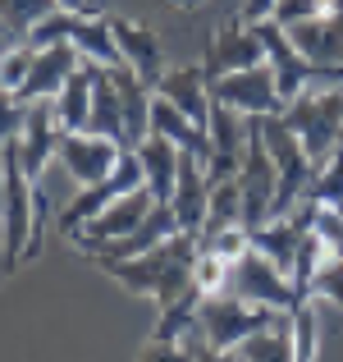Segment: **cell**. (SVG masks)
I'll return each mask as SVG.
<instances>
[{
  "mask_svg": "<svg viewBox=\"0 0 343 362\" xmlns=\"http://www.w3.org/2000/svg\"><path fill=\"white\" fill-rule=\"evenodd\" d=\"M316 344H320V317L316 303H298L293 308V362H316Z\"/></svg>",
  "mask_w": 343,
  "mask_h": 362,
  "instance_id": "obj_30",
  "label": "cell"
},
{
  "mask_svg": "<svg viewBox=\"0 0 343 362\" xmlns=\"http://www.w3.org/2000/svg\"><path fill=\"white\" fill-rule=\"evenodd\" d=\"M229 275H234V262L211 247H197V262H193V284L202 293H224L229 289Z\"/></svg>",
  "mask_w": 343,
  "mask_h": 362,
  "instance_id": "obj_31",
  "label": "cell"
},
{
  "mask_svg": "<svg viewBox=\"0 0 343 362\" xmlns=\"http://www.w3.org/2000/svg\"><path fill=\"white\" fill-rule=\"evenodd\" d=\"M256 64H265V42H261V28L247 23L243 14L229 18L220 33L211 37V46H206V78H224V74H238V69H256Z\"/></svg>",
  "mask_w": 343,
  "mask_h": 362,
  "instance_id": "obj_9",
  "label": "cell"
},
{
  "mask_svg": "<svg viewBox=\"0 0 343 362\" xmlns=\"http://www.w3.org/2000/svg\"><path fill=\"white\" fill-rule=\"evenodd\" d=\"M238 188H243V225L256 230L275 216V193H279V170H275L270 151H265L261 138V115H252L247 124V151H243V165H238Z\"/></svg>",
  "mask_w": 343,
  "mask_h": 362,
  "instance_id": "obj_6",
  "label": "cell"
},
{
  "mask_svg": "<svg viewBox=\"0 0 343 362\" xmlns=\"http://www.w3.org/2000/svg\"><path fill=\"white\" fill-rule=\"evenodd\" d=\"M55 9H60V0H0V28H9L14 37L28 42V33L42 18H51Z\"/></svg>",
  "mask_w": 343,
  "mask_h": 362,
  "instance_id": "obj_28",
  "label": "cell"
},
{
  "mask_svg": "<svg viewBox=\"0 0 343 362\" xmlns=\"http://www.w3.org/2000/svg\"><path fill=\"white\" fill-rule=\"evenodd\" d=\"M261 138H265V151H270L275 170H279V193H275V216H289L302 197L311 193V179H316V160L307 156V147L298 142V133L284 124V115H261Z\"/></svg>",
  "mask_w": 343,
  "mask_h": 362,
  "instance_id": "obj_3",
  "label": "cell"
},
{
  "mask_svg": "<svg viewBox=\"0 0 343 362\" xmlns=\"http://www.w3.org/2000/svg\"><path fill=\"white\" fill-rule=\"evenodd\" d=\"M275 5H279V0H243V18H247V23L275 18Z\"/></svg>",
  "mask_w": 343,
  "mask_h": 362,
  "instance_id": "obj_38",
  "label": "cell"
},
{
  "mask_svg": "<svg viewBox=\"0 0 343 362\" xmlns=\"http://www.w3.org/2000/svg\"><path fill=\"white\" fill-rule=\"evenodd\" d=\"M114 88H119V101H124V124H128V147H138L142 138H151V97L156 92L128 69V64H114Z\"/></svg>",
  "mask_w": 343,
  "mask_h": 362,
  "instance_id": "obj_24",
  "label": "cell"
},
{
  "mask_svg": "<svg viewBox=\"0 0 343 362\" xmlns=\"http://www.w3.org/2000/svg\"><path fill=\"white\" fill-rule=\"evenodd\" d=\"M234 358L238 362H293V312L284 321H275V326L247 335L234 349Z\"/></svg>",
  "mask_w": 343,
  "mask_h": 362,
  "instance_id": "obj_26",
  "label": "cell"
},
{
  "mask_svg": "<svg viewBox=\"0 0 343 362\" xmlns=\"http://www.w3.org/2000/svg\"><path fill=\"white\" fill-rule=\"evenodd\" d=\"M229 293H238V298H247V303H261V308H275V312H293L298 303H307L298 293V284H293L270 257L256 252V247H247V252L234 262Z\"/></svg>",
  "mask_w": 343,
  "mask_h": 362,
  "instance_id": "obj_7",
  "label": "cell"
},
{
  "mask_svg": "<svg viewBox=\"0 0 343 362\" xmlns=\"http://www.w3.org/2000/svg\"><path fill=\"white\" fill-rule=\"evenodd\" d=\"M97 60H83L78 69L69 74V83L60 88V97H55V124H60V133H83L92 119V88H97Z\"/></svg>",
  "mask_w": 343,
  "mask_h": 362,
  "instance_id": "obj_21",
  "label": "cell"
},
{
  "mask_svg": "<svg viewBox=\"0 0 343 362\" xmlns=\"http://www.w3.org/2000/svg\"><path fill=\"white\" fill-rule=\"evenodd\" d=\"M311 230L316 239L330 247V257L343 252V206H320L316 202V216H311Z\"/></svg>",
  "mask_w": 343,
  "mask_h": 362,
  "instance_id": "obj_34",
  "label": "cell"
},
{
  "mask_svg": "<svg viewBox=\"0 0 343 362\" xmlns=\"http://www.w3.org/2000/svg\"><path fill=\"white\" fill-rule=\"evenodd\" d=\"M202 298H206V293L197 289V284H188V289L179 293L174 303H165V308H160V321H156V330H151V339H169V344H183V339L197 330V317H202Z\"/></svg>",
  "mask_w": 343,
  "mask_h": 362,
  "instance_id": "obj_25",
  "label": "cell"
},
{
  "mask_svg": "<svg viewBox=\"0 0 343 362\" xmlns=\"http://www.w3.org/2000/svg\"><path fill=\"white\" fill-rule=\"evenodd\" d=\"M138 362H197L188 344H169V339H151L147 349L138 354Z\"/></svg>",
  "mask_w": 343,
  "mask_h": 362,
  "instance_id": "obj_36",
  "label": "cell"
},
{
  "mask_svg": "<svg viewBox=\"0 0 343 362\" xmlns=\"http://www.w3.org/2000/svg\"><path fill=\"white\" fill-rule=\"evenodd\" d=\"M106 0H60V9H73V14H101Z\"/></svg>",
  "mask_w": 343,
  "mask_h": 362,
  "instance_id": "obj_39",
  "label": "cell"
},
{
  "mask_svg": "<svg viewBox=\"0 0 343 362\" xmlns=\"http://www.w3.org/2000/svg\"><path fill=\"white\" fill-rule=\"evenodd\" d=\"M88 133H101V138L128 147V124H124V101H119V88H114V74L101 64L97 69V88H92V119H88Z\"/></svg>",
  "mask_w": 343,
  "mask_h": 362,
  "instance_id": "obj_23",
  "label": "cell"
},
{
  "mask_svg": "<svg viewBox=\"0 0 343 362\" xmlns=\"http://www.w3.org/2000/svg\"><path fill=\"white\" fill-rule=\"evenodd\" d=\"M229 225H243V188H238V179L211 184V206H206V225L197 239H211V234L229 230Z\"/></svg>",
  "mask_w": 343,
  "mask_h": 362,
  "instance_id": "obj_27",
  "label": "cell"
},
{
  "mask_svg": "<svg viewBox=\"0 0 343 362\" xmlns=\"http://www.w3.org/2000/svg\"><path fill=\"white\" fill-rule=\"evenodd\" d=\"M169 206H174V216H179V230L202 234L206 206H211V175H206V160H197L193 151H179V179H174Z\"/></svg>",
  "mask_w": 343,
  "mask_h": 362,
  "instance_id": "obj_15",
  "label": "cell"
},
{
  "mask_svg": "<svg viewBox=\"0 0 343 362\" xmlns=\"http://www.w3.org/2000/svg\"><path fill=\"white\" fill-rule=\"evenodd\" d=\"M156 92L165 101H174V106L183 110L193 124H202V129H206V119H211V78H206L202 64H179V69H165V78H160Z\"/></svg>",
  "mask_w": 343,
  "mask_h": 362,
  "instance_id": "obj_18",
  "label": "cell"
},
{
  "mask_svg": "<svg viewBox=\"0 0 343 362\" xmlns=\"http://www.w3.org/2000/svg\"><path fill=\"white\" fill-rule=\"evenodd\" d=\"M18 165L32 184H42V175L51 170L55 151H60V124H55V101H28L23 133H18Z\"/></svg>",
  "mask_w": 343,
  "mask_h": 362,
  "instance_id": "obj_11",
  "label": "cell"
},
{
  "mask_svg": "<svg viewBox=\"0 0 343 362\" xmlns=\"http://www.w3.org/2000/svg\"><path fill=\"white\" fill-rule=\"evenodd\" d=\"M32 60H37V46L32 42H18L9 46V55L0 60V92H18L32 74Z\"/></svg>",
  "mask_w": 343,
  "mask_h": 362,
  "instance_id": "obj_32",
  "label": "cell"
},
{
  "mask_svg": "<svg viewBox=\"0 0 343 362\" xmlns=\"http://www.w3.org/2000/svg\"><path fill=\"white\" fill-rule=\"evenodd\" d=\"M197 234L179 230L169 234L165 243H156L142 257H119V262H97L110 280H119L128 293H142V298H156L160 308L174 303L179 293L193 284V262H197Z\"/></svg>",
  "mask_w": 343,
  "mask_h": 362,
  "instance_id": "obj_1",
  "label": "cell"
},
{
  "mask_svg": "<svg viewBox=\"0 0 343 362\" xmlns=\"http://www.w3.org/2000/svg\"><path fill=\"white\" fill-rule=\"evenodd\" d=\"M311 298H330L335 308H343V252L320 262L316 280H311Z\"/></svg>",
  "mask_w": 343,
  "mask_h": 362,
  "instance_id": "obj_33",
  "label": "cell"
},
{
  "mask_svg": "<svg viewBox=\"0 0 343 362\" xmlns=\"http://www.w3.org/2000/svg\"><path fill=\"white\" fill-rule=\"evenodd\" d=\"M133 188H147V175H142L138 151L128 147V151L119 156V165L110 170V179H101V184H92V188H78V197H69V202L55 211V225H60V234H64V239H73L78 230H88V225L97 221L101 211H106L114 197L133 193Z\"/></svg>",
  "mask_w": 343,
  "mask_h": 362,
  "instance_id": "obj_5",
  "label": "cell"
},
{
  "mask_svg": "<svg viewBox=\"0 0 343 362\" xmlns=\"http://www.w3.org/2000/svg\"><path fill=\"white\" fill-rule=\"evenodd\" d=\"M183 344L193 349V358H197V362H238V358H234V349H211V344H206L202 335H197V330H193V335L183 339Z\"/></svg>",
  "mask_w": 343,
  "mask_h": 362,
  "instance_id": "obj_37",
  "label": "cell"
},
{
  "mask_svg": "<svg viewBox=\"0 0 343 362\" xmlns=\"http://www.w3.org/2000/svg\"><path fill=\"white\" fill-rule=\"evenodd\" d=\"M110 33H114V42H119L124 64H128V69L156 92L160 78H165V51H160V37L151 33V28L133 23V18H110Z\"/></svg>",
  "mask_w": 343,
  "mask_h": 362,
  "instance_id": "obj_16",
  "label": "cell"
},
{
  "mask_svg": "<svg viewBox=\"0 0 343 362\" xmlns=\"http://www.w3.org/2000/svg\"><path fill=\"white\" fill-rule=\"evenodd\" d=\"M5 275H9V271H5V266H0V280H5Z\"/></svg>",
  "mask_w": 343,
  "mask_h": 362,
  "instance_id": "obj_40",
  "label": "cell"
},
{
  "mask_svg": "<svg viewBox=\"0 0 343 362\" xmlns=\"http://www.w3.org/2000/svg\"><path fill=\"white\" fill-rule=\"evenodd\" d=\"M247 124H252V115L224 106V101H211V119H206V133H211V165H206V175H211V184L238 175L243 151H247Z\"/></svg>",
  "mask_w": 343,
  "mask_h": 362,
  "instance_id": "obj_12",
  "label": "cell"
},
{
  "mask_svg": "<svg viewBox=\"0 0 343 362\" xmlns=\"http://www.w3.org/2000/svg\"><path fill=\"white\" fill-rule=\"evenodd\" d=\"M124 151H128V147L101 138V133H88V129H83V133H60L55 165H60L78 188H92V184H101V179H110V170L119 165Z\"/></svg>",
  "mask_w": 343,
  "mask_h": 362,
  "instance_id": "obj_8",
  "label": "cell"
},
{
  "mask_svg": "<svg viewBox=\"0 0 343 362\" xmlns=\"http://www.w3.org/2000/svg\"><path fill=\"white\" fill-rule=\"evenodd\" d=\"M88 60V55L78 51L73 42H55V46H42L37 51V60H32V74H28V83L14 92L18 101H55L60 97V88L69 83V74L78 69V64Z\"/></svg>",
  "mask_w": 343,
  "mask_h": 362,
  "instance_id": "obj_14",
  "label": "cell"
},
{
  "mask_svg": "<svg viewBox=\"0 0 343 362\" xmlns=\"http://www.w3.org/2000/svg\"><path fill=\"white\" fill-rule=\"evenodd\" d=\"M151 206H156L151 188H133V193L114 197V202L88 225V230L73 234V243H78L83 252H97V247H106V243H114V239H124V234H133V230H138V225L151 216Z\"/></svg>",
  "mask_w": 343,
  "mask_h": 362,
  "instance_id": "obj_13",
  "label": "cell"
},
{
  "mask_svg": "<svg viewBox=\"0 0 343 362\" xmlns=\"http://www.w3.org/2000/svg\"><path fill=\"white\" fill-rule=\"evenodd\" d=\"M211 101H224V106L243 110V115H279L284 110V97H279V83H275L270 64H256V69H238V74L215 78Z\"/></svg>",
  "mask_w": 343,
  "mask_h": 362,
  "instance_id": "obj_10",
  "label": "cell"
},
{
  "mask_svg": "<svg viewBox=\"0 0 343 362\" xmlns=\"http://www.w3.org/2000/svg\"><path fill=\"white\" fill-rule=\"evenodd\" d=\"M133 151H138V160H142L151 197H156V202H169V197H174V179H179V147L165 142L160 133H151V138H142Z\"/></svg>",
  "mask_w": 343,
  "mask_h": 362,
  "instance_id": "obj_22",
  "label": "cell"
},
{
  "mask_svg": "<svg viewBox=\"0 0 343 362\" xmlns=\"http://www.w3.org/2000/svg\"><path fill=\"white\" fill-rule=\"evenodd\" d=\"M293 46L316 64H343V14H316L289 28Z\"/></svg>",
  "mask_w": 343,
  "mask_h": 362,
  "instance_id": "obj_20",
  "label": "cell"
},
{
  "mask_svg": "<svg viewBox=\"0 0 343 362\" xmlns=\"http://www.w3.org/2000/svg\"><path fill=\"white\" fill-rule=\"evenodd\" d=\"M23 115H28L23 101H18L14 92H0V147L18 142V133H23Z\"/></svg>",
  "mask_w": 343,
  "mask_h": 362,
  "instance_id": "obj_35",
  "label": "cell"
},
{
  "mask_svg": "<svg viewBox=\"0 0 343 362\" xmlns=\"http://www.w3.org/2000/svg\"><path fill=\"white\" fill-rule=\"evenodd\" d=\"M307 197L320 202V206H343V138H339V147L316 165V179H311Z\"/></svg>",
  "mask_w": 343,
  "mask_h": 362,
  "instance_id": "obj_29",
  "label": "cell"
},
{
  "mask_svg": "<svg viewBox=\"0 0 343 362\" xmlns=\"http://www.w3.org/2000/svg\"><path fill=\"white\" fill-rule=\"evenodd\" d=\"M169 234H179V216H174V206L169 202H156L151 206V216L138 225L133 234H124V239H114L106 247H97V252H88L92 262H119V257H142V252H151L156 243H165Z\"/></svg>",
  "mask_w": 343,
  "mask_h": 362,
  "instance_id": "obj_17",
  "label": "cell"
},
{
  "mask_svg": "<svg viewBox=\"0 0 343 362\" xmlns=\"http://www.w3.org/2000/svg\"><path fill=\"white\" fill-rule=\"evenodd\" d=\"M151 133H160V138L174 142L179 151H193L197 160H206V165H211V133H206L202 124H193L183 110L174 106V101L160 97V92L151 97Z\"/></svg>",
  "mask_w": 343,
  "mask_h": 362,
  "instance_id": "obj_19",
  "label": "cell"
},
{
  "mask_svg": "<svg viewBox=\"0 0 343 362\" xmlns=\"http://www.w3.org/2000/svg\"><path fill=\"white\" fill-rule=\"evenodd\" d=\"M289 312H275V308H261V303H247L238 293H206L202 298V317H197V335L206 339L211 349H238L247 335L284 321Z\"/></svg>",
  "mask_w": 343,
  "mask_h": 362,
  "instance_id": "obj_4",
  "label": "cell"
},
{
  "mask_svg": "<svg viewBox=\"0 0 343 362\" xmlns=\"http://www.w3.org/2000/svg\"><path fill=\"white\" fill-rule=\"evenodd\" d=\"M279 115L298 133L307 156L320 165L343 138V88H311V92H302V97H293Z\"/></svg>",
  "mask_w": 343,
  "mask_h": 362,
  "instance_id": "obj_2",
  "label": "cell"
}]
</instances>
